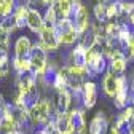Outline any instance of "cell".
<instances>
[{"instance_id": "cell-1", "label": "cell", "mask_w": 134, "mask_h": 134, "mask_svg": "<svg viewBox=\"0 0 134 134\" xmlns=\"http://www.w3.org/2000/svg\"><path fill=\"white\" fill-rule=\"evenodd\" d=\"M86 70H88V78H96L100 74L104 75L109 70V61L99 48L88 49V53H86Z\"/></svg>"}, {"instance_id": "cell-2", "label": "cell", "mask_w": 134, "mask_h": 134, "mask_svg": "<svg viewBox=\"0 0 134 134\" xmlns=\"http://www.w3.org/2000/svg\"><path fill=\"white\" fill-rule=\"evenodd\" d=\"M40 48H43L48 54H56L59 53L61 40L58 35V30L54 26H45L43 30L38 34V40H35Z\"/></svg>"}, {"instance_id": "cell-3", "label": "cell", "mask_w": 134, "mask_h": 134, "mask_svg": "<svg viewBox=\"0 0 134 134\" xmlns=\"http://www.w3.org/2000/svg\"><path fill=\"white\" fill-rule=\"evenodd\" d=\"M54 27L58 30V35H59V40H61V45L62 46H74V45L78 43L80 34H78V30H77L72 18L59 19Z\"/></svg>"}, {"instance_id": "cell-4", "label": "cell", "mask_w": 134, "mask_h": 134, "mask_svg": "<svg viewBox=\"0 0 134 134\" xmlns=\"http://www.w3.org/2000/svg\"><path fill=\"white\" fill-rule=\"evenodd\" d=\"M16 129H19V125H18V118H16L14 105L11 102H7L3 109L0 110V132L7 134Z\"/></svg>"}, {"instance_id": "cell-5", "label": "cell", "mask_w": 134, "mask_h": 134, "mask_svg": "<svg viewBox=\"0 0 134 134\" xmlns=\"http://www.w3.org/2000/svg\"><path fill=\"white\" fill-rule=\"evenodd\" d=\"M97 102V83L93 80H86L81 88V105L83 109H93Z\"/></svg>"}, {"instance_id": "cell-6", "label": "cell", "mask_w": 134, "mask_h": 134, "mask_svg": "<svg viewBox=\"0 0 134 134\" xmlns=\"http://www.w3.org/2000/svg\"><path fill=\"white\" fill-rule=\"evenodd\" d=\"M110 123L104 112H96V115L88 123V134H107Z\"/></svg>"}, {"instance_id": "cell-7", "label": "cell", "mask_w": 134, "mask_h": 134, "mask_svg": "<svg viewBox=\"0 0 134 134\" xmlns=\"http://www.w3.org/2000/svg\"><path fill=\"white\" fill-rule=\"evenodd\" d=\"M129 65V59L126 56L125 51H118L115 53L110 59H109V70L116 74V75H125Z\"/></svg>"}, {"instance_id": "cell-8", "label": "cell", "mask_w": 134, "mask_h": 134, "mask_svg": "<svg viewBox=\"0 0 134 134\" xmlns=\"http://www.w3.org/2000/svg\"><path fill=\"white\" fill-rule=\"evenodd\" d=\"M26 27H27V29H29L32 34H35V35H38V34L43 30V27H45L43 13H42L40 10H35V8H29Z\"/></svg>"}, {"instance_id": "cell-9", "label": "cell", "mask_w": 134, "mask_h": 134, "mask_svg": "<svg viewBox=\"0 0 134 134\" xmlns=\"http://www.w3.org/2000/svg\"><path fill=\"white\" fill-rule=\"evenodd\" d=\"M118 81H120V75H116L110 70H107L102 75V91L107 97L113 99L118 91Z\"/></svg>"}, {"instance_id": "cell-10", "label": "cell", "mask_w": 134, "mask_h": 134, "mask_svg": "<svg viewBox=\"0 0 134 134\" xmlns=\"http://www.w3.org/2000/svg\"><path fill=\"white\" fill-rule=\"evenodd\" d=\"M34 43L35 42H32L30 37L24 35V34L18 35L13 42V56H29V53L34 48Z\"/></svg>"}, {"instance_id": "cell-11", "label": "cell", "mask_w": 134, "mask_h": 134, "mask_svg": "<svg viewBox=\"0 0 134 134\" xmlns=\"http://www.w3.org/2000/svg\"><path fill=\"white\" fill-rule=\"evenodd\" d=\"M11 69L16 75H23L32 72V65L29 56H13L11 58Z\"/></svg>"}, {"instance_id": "cell-12", "label": "cell", "mask_w": 134, "mask_h": 134, "mask_svg": "<svg viewBox=\"0 0 134 134\" xmlns=\"http://www.w3.org/2000/svg\"><path fill=\"white\" fill-rule=\"evenodd\" d=\"M74 2L75 0H56L54 2V10L58 13L59 19H67L72 18V11H74Z\"/></svg>"}, {"instance_id": "cell-13", "label": "cell", "mask_w": 134, "mask_h": 134, "mask_svg": "<svg viewBox=\"0 0 134 134\" xmlns=\"http://www.w3.org/2000/svg\"><path fill=\"white\" fill-rule=\"evenodd\" d=\"M27 13H29V8L27 7H16V10L13 13V21H14L16 27H18V30L23 29V27H26Z\"/></svg>"}, {"instance_id": "cell-14", "label": "cell", "mask_w": 134, "mask_h": 134, "mask_svg": "<svg viewBox=\"0 0 134 134\" xmlns=\"http://www.w3.org/2000/svg\"><path fill=\"white\" fill-rule=\"evenodd\" d=\"M93 16H94V21L100 23V24H105L109 19H107V3H100L97 2L94 7H93Z\"/></svg>"}, {"instance_id": "cell-15", "label": "cell", "mask_w": 134, "mask_h": 134, "mask_svg": "<svg viewBox=\"0 0 134 134\" xmlns=\"http://www.w3.org/2000/svg\"><path fill=\"white\" fill-rule=\"evenodd\" d=\"M43 19H45V26H56L59 18H58V13L54 10V7H48L43 13Z\"/></svg>"}, {"instance_id": "cell-16", "label": "cell", "mask_w": 134, "mask_h": 134, "mask_svg": "<svg viewBox=\"0 0 134 134\" xmlns=\"http://www.w3.org/2000/svg\"><path fill=\"white\" fill-rule=\"evenodd\" d=\"M0 65L2 67H10L11 61H10V51H5V49L0 48Z\"/></svg>"}, {"instance_id": "cell-17", "label": "cell", "mask_w": 134, "mask_h": 134, "mask_svg": "<svg viewBox=\"0 0 134 134\" xmlns=\"http://www.w3.org/2000/svg\"><path fill=\"white\" fill-rule=\"evenodd\" d=\"M126 53H128V59L129 61H134V34L131 35L128 45H126Z\"/></svg>"}, {"instance_id": "cell-18", "label": "cell", "mask_w": 134, "mask_h": 134, "mask_svg": "<svg viewBox=\"0 0 134 134\" xmlns=\"http://www.w3.org/2000/svg\"><path fill=\"white\" fill-rule=\"evenodd\" d=\"M107 134H121V128H120L118 125H115V121H113V123L109 126Z\"/></svg>"}, {"instance_id": "cell-19", "label": "cell", "mask_w": 134, "mask_h": 134, "mask_svg": "<svg viewBox=\"0 0 134 134\" xmlns=\"http://www.w3.org/2000/svg\"><path fill=\"white\" fill-rule=\"evenodd\" d=\"M54 2H56V0H38L40 8H43V10H46L48 7H53V5H54Z\"/></svg>"}, {"instance_id": "cell-20", "label": "cell", "mask_w": 134, "mask_h": 134, "mask_svg": "<svg viewBox=\"0 0 134 134\" xmlns=\"http://www.w3.org/2000/svg\"><path fill=\"white\" fill-rule=\"evenodd\" d=\"M10 69H11V65H10V67H2V65H0V81H2L3 78H7V77H8Z\"/></svg>"}, {"instance_id": "cell-21", "label": "cell", "mask_w": 134, "mask_h": 134, "mask_svg": "<svg viewBox=\"0 0 134 134\" xmlns=\"http://www.w3.org/2000/svg\"><path fill=\"white\" fill-rule=\"evenodd\" d=\"M5 104H7V102H5V99H3V94L0 93V110L3 109V105H5Z\"/></svg>"}, {"instance_id": "cell-22", "label": "cell", "mask_w": 134, "mask_h": 134, "mask_svg": "<svg viewBox=\"0 0 134 134\" xmlns=\"http://www.w3.org/2000/svg\"><path fill=\"white\" fill-rule=\"evenodd\" d=\"M0 134H3V132H0Z\"/></svg>"}]
</instances>
